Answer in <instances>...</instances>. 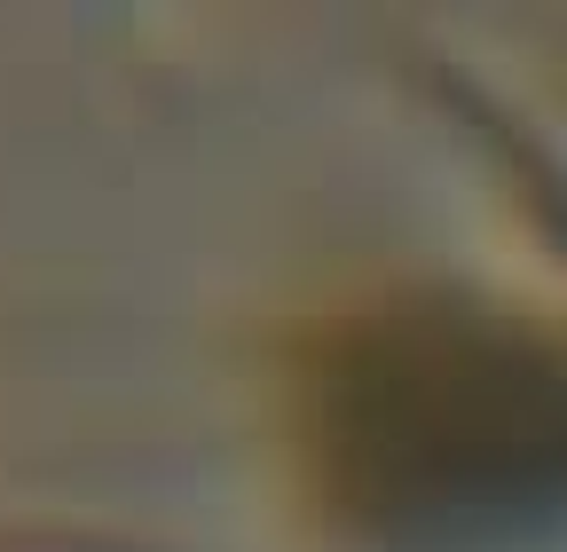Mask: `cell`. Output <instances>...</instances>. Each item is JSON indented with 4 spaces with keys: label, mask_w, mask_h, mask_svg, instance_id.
Instances as JSON below:
<instances>
[{
    "label": "cell",
    "mask_w": 567,
    "mask_h": 552,
    "mask_svg": "<svg viewBox=\"0 0 567 552\" xmlns=\"http://www.w3.org/2000/svg\"><path fill=\"white\" fill-rule=\"evenodd\" d=\"M316 505L402 552H488L567 521V331L457 293L347 308L292 348Z\"/></svg>",
    "instance_id": "obj_1"
}]
</instances>
